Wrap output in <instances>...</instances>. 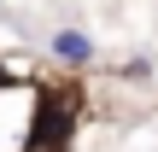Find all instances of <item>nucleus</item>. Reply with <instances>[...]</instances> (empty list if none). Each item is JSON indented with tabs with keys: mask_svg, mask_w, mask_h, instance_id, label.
Wrapping results in <instances>:
<instances>
[{
	"mask_svg": "<svg viewBox=\"0 0 158 152\" xmlns=\"http://www.w3.org/2000/svg\"><path fill=\"white\" fill-rule=\"evenodd\" d=\"M53 59H59V64H94V41H88L82 29H59V35H53Z\"/></svg>",
	"mask_w": 158,
	"mask_h": 152,
	"instance_id": "obj_1",
	"label": "nucleus"
}]
</instances>
